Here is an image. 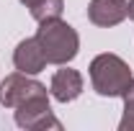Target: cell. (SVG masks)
Instances as JSON below:
<instances>
[{
  "label": "cell",
  "instance_id": "cell-1",
  "mask_svg": "<svg viewBox=\"0 0 134 131\" xmlns=\"http://www.w3.org/2000/svg\"><path fill=\"white\" fill-rule=\"evenodd\" d=\"M36 41L44 49L47 64H67L70 59H75V54L80 49L77 31L59 18L41 21V26L36 31Z\"/></svg>",
  "mask_w": 134,
  "mask_h": 131
},
{
  "label": "cell",
  "instance_id": "cell-2",
  "mask_svg": "<svg viewBox=\"0 0 134 131\" xmlns=\"http://www.w3.org/2000/svg\"><path fill=\"white\" fill-rule=\"evenodd\" d=\"M132 80L134 77L129 64L116 54H98L90 62V82L98 95H106V98L124 95V90L129 87Z\"/></svg>",
  "mask_w": 134,
  "mask_h": 131
},
{
  "label": "cell",
  "instance_id": "cell-3",
  "mask_svg": "<svg viewBox=\"0 0 134 131\" xmlns=\"http://www.w3.org/2000/svg\"><path fill=\"white\" fill-rule=\"evenodd\" d=\"M39 95H47V87L36 80H29V75L23 72H16L0 82V103L5 108H18L21 103L39 98Z\"/></svg>",
  "mask_w": 134,
  "mask_h": 131
},
{
  "label": "cell",
  "instance_id": "cell-4",
  "mask_svg": "<svg viewBox=\"0 0 134 131\" xmlns=\"http://www.w3.org/2000/svg\"><path fill=\"white\" fill-rule=\"evenodd\" d=\"M16 123L21 129H62V123L52 116L49 111V100L47 95H39V98H31L26 103H21L16 108Z\"/></svg>",
  "mask_w": 134,
  "mask_h": 131
},
{
  "label": "cell",
  "instance_id": "cell-5",
  "mask_svg": "<svg viewBox=\"0 0 134 131\" xmlns=\"http://www.w3.org/2000/svg\"><path fill=\"white\" fill-rule=\"evenodd\" d=\"M13 64H16V69L23 72V75H39V72L47 67V57H44L41 44L36 41V36H34V39H23L16 46Z\"/></svg>",
  "mask_w": 134,
  "mask_h": 131
},
{
  "label": "cell",
  "instance_id": "cell-6",
  "mask_svg": "<svg viewBox=\"0 0 134 131\" xmlns=\"http://www.w3.org/2000/svg\"><path fill=\"white\" fill-rule=\"evenodd\" d=\"M129 16V3L126 0H93L88 5V18L96 26H116Z\"/></svg>",
  "mask_w": 134,
  "mask_h": 131
},
{
  "label": "cell",
  "instance_id": "cell-7",
  "mask_svg": "<svg viewBox=\"0 0 134 131\" xmlns=\"http://www.w3.org/2000/svg\"><path fill=\"white\" fill-rule=\"evenodd\" d=\"M52 95L59 100V103H70V100H75L80 93H83V77H80V72L77 69H57L54 72V77H52Z\"/></svg>",
  "mask_w": 134,
  "mask_h": 131
},
{
  "label": "cell",
  "instance_id": "cell-8",
  "mask_svg": "<svg viewBox=\"0 0 134 131\" xmlns=\"http://www.w3.org/2000/svg\"><path fill=\"white\" fill-rule=\"evenodd\" d=\"M29 10H31V16L41 23V21H49V18H59L62 16V8H65V3L62 0H21Z\"/></svg>",
  "mask_w": 134,
  "mask_h": 131
},
{
  "label": "cell",
  "instance_id": "cell-9",
  "mask_svg": "<svg viewBox=\"0 0 134 131\" xmlns=\"http://www.w3.org/2000/svg\"><path fill=\"white\" fill-rule=\"evenodd\" d=\"M124 118H121V129H134V80L129 82V87L124 90Z\"/></svg>",
  "mask_w": 134,
  "mask_h": 131
},
{
  "label": "cell",
  "instance_id": "cell-10",
  "mask_svg": "<svg viewBox=\"0 0 134 131\" xmlns=\"http://www.w3.org/2000/svg\"><path fill=\"white\" fill-rule=\"evenodd\" d=\"M129 18L134 21V0H129Z\"/></svg>",
  "mask_w": 134,
  "mask_h": 131
}]
</instances>
